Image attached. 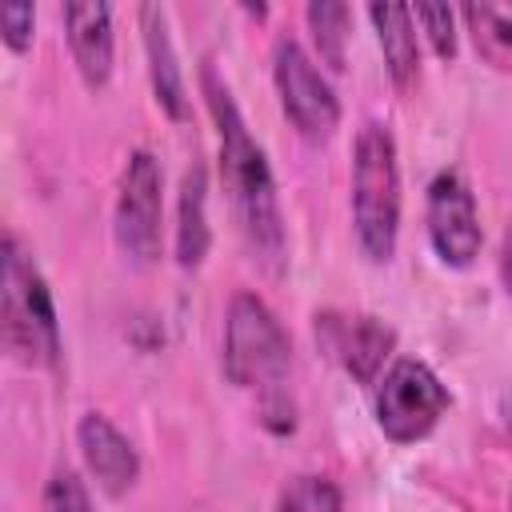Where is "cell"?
<instances>
[{
    "mask_svg": "<svg viewBox=\"0 0 512 512\" xmlns=\"http://www.w3.org/2000/svg\"><path fill=\"white\" fill-rule=\"evenodd\" d=\"M200 92H204L208 112L220 132V176H224V192H228L236 228H240L252 260L268 276H280L284 260H288V244H284V216H280V196H276L268 156L252 140L228 84L212 68V60L200 64Z\"/></svg>",
    "mask_w": 512,
    "mask_h": 512,
    "instance_id": "1",
    "label": "cell"
},
{
    "mask_svg": "<svg viewBox=\"0 0 512 512\" xmlns=\"http://www.w3.org/2000/svg\"><path fill=\"white\" fill-rule=\"evenodd\" d=\"M288 372H292V340L284 324L256 292H236L224 316V376L236 388L256 392L260 424L276 436L296 428Z\"/></svg>",
    "mask_w": 512,
    "mask_h": 512,
    "instance_id": "2",
    "label": "cell"
},
{
    "mask_svg": "<svg viewBox=\"0 0 512 512\" xmlns=\"http://www.w3.org/2000/svg\"><path fill=\"white\" fill-rule=\"evenodd\" d=\"M352 228L372 264L396 256L400 236V164L396 140L384 124L368 120L352 144Z\"/></svg>",
    "mask_w": 512,
    "mask_h": 512,
    "instance_id": "3",
    "label": "cell"
},
{
    "mask_svg": "<svg viewBox=\"0 0 512 512\" xmlns=\"http://www.w3.org/2000/svg\"><path fill=\"white\" fill-rule=\"evenodd\" d=\"M0 336L12 360L28 368H56L60 360V320L52 292L32 260V252L8 232L4 236V288H0Z\"/></svg>",
    "mask_w": 512,
    "mask_h": 512,
    "instance_id": "4",
    "label": "cell"
},
{
    "mask_svg": "<svg viewBox=\"0 0 512 512\" xmlns=\"http://www.w3.org/2000/svg\"><path fill=\"white\" fill-rule=\"evenodd\" d=\"M448 408H452V392L416 356H400L376 388V424L392 444L424 440Z\"/></svg>",
    "mask_w": 512,
    "mask_h": 512,
    "instance_id": "5",
    "label": "cell"
},
{
    "mask_svg": "<svg viewBox=\"0 0 512 512\" xmlns=\"http://www.w3.org/2000/svg\"><path fill=\"white\" fill-rule=\"evenodd\" d=\"M272 84L280 96V108L288 116V124L304 136V140H328L340 124V100L332 92V84L324 80V72L316 68V60L292 40L280 36L272 44Z\"/></svg>",
    "mask_w": 512,
    "mask_h": 512,
    "instance_id": "6",
    "label": "cell"
},
{
    "mask_svg": "<svg viewBox=\"0 0 512 512\" xmlns=\"http://www.w3.org/2000/svg\"><path fill=\"white\" fill-rule=\"evenodd\" d=\"M164 176L152 152L136 148L124 164L120 176V196H116V244L120 252L136 264L148 268L160 256V216H164Z\"/></svg>",
    "mask_w": 512,
    "mask_h": 512,
    "instance_id": "7",
    "label": "cell"
},
{
    "mask_svg": "<svg viewBox=\"0 0 512 512\" xmlns=\"http://www.w3.org/2000/svg\"><path fill=\"white\" fill-rule=\"evenodd\" d=\"M424 220H428V240L432 252L440 256V264L448 268H468L480 256V212H476V196L468 188V180L456 168H444L432 184H428V204H424Z\"/></svg>",
    "mask_w": 512,
    "mask_h": 512,
    "instance_id": "8",
    "label": "cell"
},
{
    "mask_svg": "<svg viewBox=\"0 0 512 512\" xmlns=\"http://www.w3.org/2000/svg\"><path fill=\"white\" fill-rule=\"evenodd\" d=\"M316 340L336 356V364L356 380L372 384L384 368V360L396 348V332L380 324L376 316H336L324 312L316 316Z\"/></svg>",
    "mask_w": 512,
    "mask_h": 512,
    "instance_id": "9",
    "label": "cell"
},
{
    "mask_svg": "<svg viewBox=\"0 0 512 512\" xmlns=\"http://www.w3.org/2000/svg\"><path fill=\"white\" fill-rule=\"evenodd\" d=\"M76 444L84 456V468L96 476V484L108 496H124L140 476V456L132 440L100 412H84L76 424Z\"/></svg>",
    "mask_w": 512,
    "mask_h": 512,
    "instance_id": "10",
    "label": "cell"
},
{
    "mask_svg": "<svg viewBox=\"0 0 512 512\" xmlns=\"http://www.w3.org/2000/svg\"><path fill=\"white\" fill-rule=\"evenodd\" d=\"M60 20H64V36H68V48H72V60L84 84L104 88L112 76V56H116L112 8L108 4H64Z\"/></svg>",
    "mask_w": 512,
    "mask_h": 512,
    "instance_id": "11",
    "label": "cell"
},
{
    "mask_svg": "<svg viewBox=\"0 0 512 512\" xmlns=\"http://www.w3.org/2000/svg\"><path fill=\"white\" fill-rule=\"evenodd\" d=\"M140 28H144L152 96H156V104L164 108L168 120H184L188 116V92H184V72L176 64L172 36H168V12L160 4H140Z\"/></svg>",
    "mask_w": 512,
    "mask_h": 512,
    "instance_id": "12",
    "label": "cell"
},
{
    "mask_svg": "<svg viewBox=\"0 0 512 512\" xmlns=\"http://www.w3.org/2000/svg\"><path fill=\"white\" fill-rule=\"evenodd\" d=\"M368 20L376 24V40L384 52V68L396 88H408L420 72V44H416V20L404 4H372Z\"/></svg>",
    "mask_w": 512,
    "mask_h": 512,
    "instance_id": "13",
    "label": "cell"
},
{
    "mask_svg": "<svg viewBox=\"0 0 512 512\" xmlns=\"http://www.w3.org/2000/svg\"><path fill=\"white\" fill-rule=\"evenodd\" d=\"M212 244L208 232V172L204 164H192L180 184V208H176V264L200 268L204 252Z\"/></svg>",
    "mask_w": 512,
    "mask_h": 512,
    "instance_id": "14",
    "label": "cell"
},
{
    "mask_svg": "<svg viewBox=\"0 0 512 512\" xmlns=\"http://www.w3.org/2000/svg\"><path fill=\"white\" fill-rule=\"evenodd\" d=\"M476 52L492 64L512 72V4H464L460 8Z\"/></svg>",
    "mask_w": 512,
    "mask_h": 512,
    "instance_id": "15",
    "label": "cell"
},
{
    "mask_svg": "<svg viewBox=\"0 0 512 512\" xmlns=\"http://www.w3.org/2000/svg\"><path fill=\"white\" fill-rule=\"evenodd\" d=\"M304 20H308V32H312V44L320 52V64H328L332 72H344L348 64V4H308L304 8Z\"/></svg>",
    "mask_w": 512,
    "mask_h": 512,
    "instance_id": "16",
    "label": "cell"
},
{
    "mask_svg": "<svg viewBox=\"0 0 512 512\" xmlns=\"http://www.w3.org/2000/svg\"><path fill=\"white\" fill-rule=\"evenodd\" d=\"M276 512H344V496L328 476H296L284 484Z\"/></svg>",
    "mask_w": 512,
    "mask_h": 512,
    "instance_id": "17",
    "label": "cell"
},
{
    "mask_svg": "<svg viewBox=\"0 0 512 512\" xmlns=\"http://www.w3.org/2000/svg\"><path fill=\"white\" fill-rule=\"evenodd\" d=\"M40 512H96V508L76 472H52V480L40 492Z\"/></svg>",
    "mask_w": 512,
    "mask_h": 512,
    "instance_id": "18",
    "label": "cell"
},
{
    "mask_svg": "<svg viewBox=\"0 0 512 512\" xmlns=\"http://www.w3.org/2000/svg\"><path fill=\"white\" fill-rule=\"evenodd\" d=\"M412 20L424 28V36L432 40V52L440 60H452L456 56V12L448 4H424V8H412Z\"/></svg>",
    "mask_w": 512,
    "mask_h": 512,
    "instance_id": "19",
    "label": "cell"
},
{
    "mask_svg": "<svg viewBox=\"0 0 512 512\" xmlns=\"http://www.w3.org/2000/svg\"><path fill=\"white\" fill-rule=\"evenodd\" d=\"M32 28H36V8L32 4H4L0 8V36L12 52L32 48Z\"/></svg>",
    "mask_w": 512,
    "mask_h": 512,
    "instance_id": "20",
    "label": "cell"
},
{
    "mask_svg": "<svg viewBox=\"0 0 512 512\" xmlns=\"http://www.w3.org/2000/svg\"><path fill=\"white\" fill-rule=\"evenodd\" d=\"M500 276L512 292V220H508V232H504V248H500Z\"/></svg>",
    "mask_w": 512,
    "mask_h": 512,
    "instance_id": "21",
    "label": "cell"
}]
</instances>
